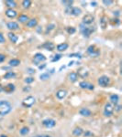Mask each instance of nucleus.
I'll return each instance as SVG.
<instances>
[{"label":"nucleus","instance_id":"3","mask_svg":"<svg viewBox=\"0 0 122 137\" xmlns=\"http://www.w3.org/2000/svg\"><path fill=\"white\" fill-rule=\"evenodd\" d=\"M35 102H36V99H35L33 96H28L27 98H25L24 100H23L22 105L24 107H26V108H29V107H31L34 104Z\"/></svg>","mask_w":122,"mask_h":137},{"label":"nucleus","instance_id":"12","mask_svg":"<svg viewBox=\"0 0 122 137\" xmlns=\"http://www.w3.org/2000/svg\"><path fill=\"white\" fill-rule=\"evenodd\" d=\"M66 95H67V91H65V90H59L56 92V97L58 100H63L65 98Z\"/></svg>","mask_w":122,"mask_h":137},{"label":"nucleus","instance_id":"49","mask_svg":"<svg viewBox=\"0 0 122 137\" xmlns=\"http://www.w3.org/2000/svg\"><path fill=\"white\" fill-rule=\"evenodd\" d=\"M91 5H92V7H96V5H97V3H96V1H92V2H91Z\"/></svg>","mask_w":122,"mask_h":137},{"label":"nucleus","instance_id":"10","mask_svg":"<svg viewBox=\"0 0 122 137\" xmlns=\"http://www.w3.org/2000/svg\"><path fill=\"white\" fill-rule=\"evenodd\" d=\"M95 20V18L90 14H87L83 18V24L84 25H91Z\"/></svg>","mask_w":122,"mask_h":137},{"label":"nucleus","instance_id":"36","mask_svg":"<svg viewBox=\"0 0 122 137\" xmlns=\"http://www.w3.org/2000/svg\"><path fill=\"white\" fill-rule=\"evenodd\" d=\"M62 57H63V56H62V54H56V55H55V56H54V58H53V59H52V62H55V61H58V60H59V59H62Z\"/></svg>","mask_w":122,"mask_h":137},{"label":"nucleus","instance_id":"11","mask_svg":"<svg viewBox=\"0 0 122 137\" xmlns=\"http://www.w3.org/2000/svg\"><path fill=\"white\" fill-rule=\"evenodd\" d=\"M15 89H16L15 85L12 84V83H8L7 85L4 86V90H3V91H5V92L7 93V94H10L15 91Z\"/></svg>","mask_w":122,"mask_h":137},{"label":"nucleus","instance_id":"34","mask_svg":"<svg viewBox=\"0 0 122 137\" xmlns=\"http://www.w3.org/2000/svg\"><path fill=\"white\" fill-rule=\"evenodd\" d=\"M54 28H55V25H54V24H50L48 27H47V29H46L45 33H46V34H48V33H50V31H52Z\"/></svg>","mask_w":122,"mask_h":137},{"label":"nucleus","instance_id":"33","mask_svg":"<svg viewBox=\"0 0 122 137\" xmlns=\"http://www.w3.org/2000/svg\"><path fill=\"white\" fill-rule=\"evenodd\" d=\"M88 85H89V83L85 81H81V82L79 83V86H80V88H82V89H87V88H88Z\"/></svg>","mask_w":122,"mask_h":137},{"label":"nucleus","instance_id":"20","mask_svg":"<svg viewBox=\"0 0 122 137\" xmlns=\"http://www.w3.org/2000/svg\"><path fill=\"white\" fill-rule=\"evenodd\" d=\"M20 64V60L17 59H12L8 61V65L10 67H17Z\"/></svg>","mask_w":122,"mask_h":137},{"label":"nucleus","instance_id":"29","mask_svg":"<svg viewBox=\"0 0 122 137\" xmlns=\"http://www.w3.org/2000/svg\"><path fill=\"white\" fill-rule=\"evenodd\" d=\"M19 133L21 135H27L29 133V128H28V127H23V128L20 129Z\"/></svg>","mask_w":122,"mask_h":137},{"label":"nucleus","instance_id":"44","mask_svg":"<svg viewBox=\"0 0 122 137\" xmlns=\"http://www.w3.org/2000/svg\"><path fill=\"white\" fill-rule=\"evenodd\" d=\"M28 74H34L35 73V70L31 69V68H28Z\"/></svg>","mask_w":122,"mask_h":137},{"label":"nucleus","instance_id":"22","mask_svg":"<svg viewBox=\"0 0 122 137\" xmlns=\"http://www.w3.org/2000/svg\"><path fill=\"white\" fill-rule=\"evenodd\" d=\"M99 23H100L101 28H102L103 29H106V28H107V18H106V17H102L100 21H99Z\"/></svg>","mask_w":122,"mask_h":137},{"label":"nucleus","instance_id":"21","mask_svg":"<svg viewBox=\"0 0 122 137\" xmlns=\"http://www.w3.org/2000/svg\"><path fill=\"white\" fill-rule=\"evenodd\" d=\"M5 4L7 7H9V9H13L14 7H17V3L14 0H7V1L5 2Z\"/></svg>","mask_w":122,"mask_h":137},{"label":"nucleus","instance_id":"41","mask_svg":"<svg viewBox=\"0 0 122 137\" xmlns=\"http://www.w3.org/2000/svg\"><path fill=\"white\" fill-rule=\"evenodd\" d=\"M6 42V39H5V37L3 36L2 33H0V43H5Z\"/></svg>","mask_w":122,"mask_h":137},{"label":"nucleus","instance_id":"7","mask_svg":"<svg viewBox=\"0 0 122 137\" xmlns=\"http://www.w3.org/2000/svg\"><path fill=\"white\" fill-rule=\"evenodd\" d=\"M42 125L46 128H52L56 125V121L53 119H45L42 121Z\"/></svg>","mask_w":122,"mask_h":137},{"label":"nucleus","instance_id":"32","mask_svg":"<svg viewBox=\"0 0 122 137\" xmlns=\"http://www.w3.org/2000/svg\"><path fill=\"white\" fill-rule=\"evenodd\" d=\"M110 23H111L112 25H115V26H118V25H119L120 23V20L118 19V18H112V19H110Z\"/></svg>","mask_w":122,"mask_h":137},{"label":"nucleus","instance_id":"19","mask_svg":"<svg viewBox=\"0 0 122 137\" xmlns=\"http://www.w3.org/2000/svg\"><path fill=\"white\" fill-rule=\"evenodd\" d=\"M68 79H69L70 81L75 82V81H77V79H78V75H77L76 72H71V73L68 75Z\"/></svg>","mask_w":122,"mask_h":137},{"label":"nucleus","instance_id":"18","mask_svg":"<svg viewBox=\"0 0 122 137\" xmlns=\"http://www.w3.org/2000/svg\"><path fill=\"white\" fill-rule=\"evenodd\" d=\"M118 101H119V97H118V94H112L110 95V102L112 104L116 105L118 103Z\"/></svg>","mask_w":122,"mask_h":137},{"label":"nucleus","instance_id":"43","mask_svg":"<svg viewBox=\"0 0 122 137\" xmlns=\"http://www.w3.org/2000/svg\"><path fill=\"white\" fill-rule=\"evenodd\" d=\"M5 59H6V56H5L4 54H1V53H0V63L3 62Z\"/></svg>","mask_w":122,"mask_h":137},{"label":"nucleus","instance_id":"4","mask_svg":"<svg viewBox=\"0 0 122 137\" xmlns=\"http://www.w3.org/2000/svg\"><path fill=\"white\" fill-rule=\"evenodd\" d=\"M65 12L67 14H70V15L72 16H79L81 13H82V10H81L79 7H66L65 9Z\"/></svg>","mask_w":122,"mask_h":137},{"label":"nucleus","instance_id":"13","mask_svg":"<svg viewBox=\"0 0 122 137\" xmlns=\"http://www.w3.org/2000/svg\"><path fill=\"white\" fill-rule=\"evenodd\" d=\"M42 47L43 48H45L46 50H50V51H52V50L55 48V45L52 43V42H50V41L45 42V43H44L43 45L42 46Z\"/></svg>","mask_w":122,"mask_h":137},{"label":"nucleus","instance_id":"26","mask_svg":"<svg viewBox=\"0 0 122 137\" xmlns=\"http://www.w3.org/2000/svg\"><path fill=\"white\" fill-rule=\"evenodd\" d=\"M16 77V73L14 71H7V73L4 75V79L6 80H9V79H13Z\"/></svg>","mask_w":122,"mask_h":137},{"label":"nucleus","instance_id":"51","mask_svg":"<svg viewBox=\"0 0 122 137\" xmlns=\"http://www.w3.org/2000/svg\"><path fill=\"white\" fill-rule=\"evenodd\" d=\"M73 64H74V61H71V62H69V64H68V66H69V67H71V66L73 65Z\"/></svg>","mask_w":122,"mask_h":137},{"label":"nucleus","instance_id":"42","mask_svg":"<svg viewBox=\"0 0 122 137\" xmlns=\"http://www.w3.org/2000/svg\"><path fill=\"white\" fill-rule=\"evenodd\" d=\"M120 110H121V105L116 104L115 105V111H120Z\"/></svg>","mask_w":122,"mask_h":137},{"label":"nucleus","instance_id":"48","mask_svg":"<svg viewBox=\"0 0 122 137\" xmlns=\"http://www.w3.org/2000/svg\"><path fill=\"white\" fill-rule=\"evenodd\" d=\"M114 15L117 16V17H118V16L120 15V12L119 11H114Z\"/></svg>","mask_w":122,"mask_h":137},{"label":"nucleus","instance_id":"6","mask_svg":"<svg viewBox=\"0 0 122 137\" xmlns=\"http://www.w3.org/2000/svg\"><path fill=\"white\" fill-rule=\"evenodd\" d=\"M113 111H114V107L112 106L111 103H107V104L105 105V108H104V115L106 117H110L112 116L113 114Z\"/></svg>","mask_w":122,"mask_h":137},{"label":"nucleus","instance_id":"16","mask_svg":"<svg viewBox=\"0 0 122 137\" xmlns=\"http://www.w3.org/2000/svg\"><path fill=\"white\" fill-rule=\"evenodd\" d=\"M6 15H7V18H14L17 17V11L14 10V9H7V11H6Z\"/></svg>","mask_w":122,"mask_h":137},{"label":"nucleus","instance_id":"37","mask_svg":"<svg viewBox=\"0 0 122 137\" xmlns=\"http://www.w3.org/2000/svg\"><path fill=\"white\" fill-rule=\"evenodd\" d=\"M24 81L26 83H28V84H30V83H32L33 81H34V78H32V77H28V78L25 79Z\"/></svg>","mask_w":122,"mask_h":137},{"label":"nucleus","instance_id":"1","mask_svg":"<svg viewBox=\"0 0 122 137\" xmlns=\"http://www.w3.org/2000/svg\"><path fill=\"white\" fill-rule=\"evenodd\" d=\"M11 111H12V105L8 101H0V116L7 115Z\"/></svg>","mask_w":122,"mask_h":137},{"label":"nucleus","instance_id":"50","mask_svg":"<svg viewBox=\"0 0 122 137\" xmlns=\"http://www.w3.org/2000/svg\"><path fill=\"white\" fill-rule=\"evenodd\" d=\"M3 90H4V86L0 84V92H1V91H3Z\"/></svg>","mask_w":122,"mask_h":137},{"label":"nucleus","instance_id":"27","mask_svg":"<svg viewBox=\"0 0 122 137\" xmlns=\"http://www.w3.org/2000/svg\"><path fill=\"white\" fill-rule=\"evenodd\" d=\"M28 20H29V18H28V17L27 15H20L18 17V21L20 23H27Z\"/></svg>","mask_w":122,"mask_h":137},{"label":"nucleus","instance_id":"38","mask_svg":"<svg viewBox=\"0 0 122 137\" xmlns=\"http://www.w3.org/2000/svg\"><path fill=\"white\" fill-rule=\"evenodd\" d=\"M67 32L69 33V34H74V33H75V31H76V29L74 28H73V27H69V28H67Z\"/></svg>","mask_w":122,"mask_h":137},{"label":"nucleus","instance_id":"46","mask_svg":"<svg viewBox=\"0 0 122 137\" xmlns=\"http://www.w3.org/2000/svg\"><path fill=\"white\" fill-rule=\"evenodd\" d=\"M46 67V64H42V65H39V70H43L44 68Z\"/></svg>","mask_w":122,"mask_h":137},{"label":"nucleus","instance_id":"17","mask_svg":"<svg viewBox=\"0 0 122 137\" xmlns=\"http://www.w3.org/2000/svg\"><path fill=\"white\" fill-rule=\"evenodd\" d=\"M38 25V20L36 18H32V19H29L28 22H27V27L28 28H35V27Z\"/></svg>","mask_w":122,"mask_h":137},{"label":"nucleus","instance_id":"8","mask_svg":"<svg viewBox=\"0 0 122 137\" xmlns=\"http://www.w3.org/2000/svg\"><path fill=\"white\" fill-rule=\"evenodd\" d=\"M44 60H46V57L42 53H36L33 57V61L36 63V65H39V63Z\"/></svg>","mask_w":122,"mask_h":137},{"label":"nucleus","instance_id":"28","mask_svg":"<svg viewBox=\"0 0 122 137\" xmlns=\"http://www.w3.org/2000/svg\"><path fill=\"white\" fill-rule=\"evenodd\" d=\"M30 6H31L30 0H24V1H22V7H23V8H25V9L29 8Z\"/></svg>","mask_w":122,"mask_h":137},{"label":"nucleus","instance_id":"45","mask_svg":"<svg viewBox=\"0 0 122 137\" xmlns=\"http://www.w3.org/2000/svg\"><path fill=\"white\" fill-rule=\"evenodd\" d=\"M95 89V86L93 84H91V83H89V85H88V88H87V90H90V91H93V90Z\"/></svg>","mask_w":122,"mask_h":137},{"label":"nucleus","instance_id":"52","mask_svg":"<svg viewBox=\"0 0 122 137\" xmlns=\"http://www.w3.org/2000/svg\"><path fill=\"white\" fill-rule=\"evenodd\" d=\"M0 137H7V135H4V134H2V135H0Z\"/></svg>","mask_w":122,"mask_h":137},{"label":"nucleus","instance_id":"14","mask_svg":"<svg viewBox=\"0 0 122 137\" xmlns=\"http://www.w3.org/2000/svg\"><path fill=\"white\" fill-rule=\"evenodd\" d=\"M7 28L11 31L17 30V29H18V24H17V22H14V21L8 22L7 24Z\"/></svg>","mask_w":122,"mask_h":137},{"label":"nucleus","instance_id":"47","mask_svg":"<svg viewBox=\"0 0 122 137\" xmlns=\"http://www.w3.org/2000/svg\"><path fill=\"white\" fill-rule=\"evenodd\" d=\"M30 91V87H24L23 88V91Z\"/></svg>","mask_w":122,"mask_h":137},{"label":"nucleus","instance_id":"24","mask_svg":"<svg viewBox=\"0 0 122 137\" xmlns=\"http://www.w3.org/2000/svg\"><path fill=\"white\" fill-rule=\"evenodd\" d=\"M7 36H8V39H10V40L13 42V43H16V42L17 41V39H18L17 36L16 35L15 33H13V32H9L8 34H7Z\"/></svg>","mask_w":122,"mask_h":137},{"label":"nucleus","instance_id":"25","mask_svg":"<svg viewBox=\"0 0 122 137\" xmlns=\"http://www.w3.org/2000/svg\"><path fill=\"white\" fill-rule=\"evenodd\" d=\"M83 133H84V131L81 127H76V128L73 131V134H74V136H80V135L83 134Z\"/></svg>","mask_w":122,"mask_h":137},{"label":"nucleus","instance_id":"30","mask_svg":"<svg viewBox=\"0 0 122 137\" xmlns=\"http://www.w3.org/2000/svg\"><path fill=\"white\" fill-rule=\"evenodd\" d=\"M50 74L48 73V72H45V73H42L40 74V76H39V79L42 80V81H46V80H48L50 78Z\"/></svg>","mask_w":122,"mask_h":137},{"label":"nucleus","instance_id":"9","mask_svg":"<svg viewBox=\"0 0 122 137\" xmlns=\"http://www.w3.org/2000/svg\"><path fill=\"white\" fill-rule=\"evenodd\" d=\"M87 53H88L89 55H91V56H93V57H96V56L99 55V53L100 52H99V50L96 48V46L91 45L87 48Z\"/></svg>","mask_w":122,"mask_h":137},{"label":"nucleus","instance_id":"31","mask_svg":"<svg viewBox=\"0 0 122 137\" xmlns=\"http://www.w3.org/2000/svg\"><path fill=\"white\" fill-rule=\"evenodd\" d=\"M73 3H74V1H71V0H69V1H67V0H63V1H62V4L66 7H72Z\"/></svg>","mask_w":122,"mask_h":137},{"label":"nucleus","instance_id":"23","mask_svg":"<svg viewBox=\"0 0 122 137\" xmlns=\"http://www.w3.org/2000/svg\"><path fill=\"white\" fill-rule=\"evenodd\" d=\"M68 44L67 43H62V44H59V45L57 46L56 48L58 51H64V50H66L68 48Z\"/></svg>","mask_w":122,"mask_h":137},{"label":"nucleus","instance_id":"5","mask_svg":"<svg viewBox=\"0 0 122 137\" xmlns=\"http://www.w3.org/2000/svg\"><path fill=\"white\" fill-rule=\"evenodd\" d=\"M97 82L99 84V86H101V87H107L110 84V79L107 76H105L104 75V76H101L98 78Z\"/></svg>","mask_w":122,"mask_h":137},{"label":"nucleus","instance_id":"39","mask_svg":"<svg viewBox=\"0 0 122 137\" xmlns=\"http://www.w3.org/2000/svg\"><path fill=\"white\" fill-rule=\"evenodd\" d=\"M69 57L71 58H79V59H81L82 58V55L80 54V53H72V54H70Z\"/></svg>","mask_w":122,"mask_h":137},{"label":"nucleus","instance_id":"40","mask_svg":"<svg viewBox=\"0 0 122 137\" xmlns=\"http://www.w3.org/2000/svg\"><path fill=\"white\" fill-rule=\"evenodd\" d=\"M84 135H85V137H92V136H94V134H93L91 132H89V131L85 132V133H84Z\"/></svg>","mask_w":122,"mask_h":137},{"label":"nucleus","instance_id":"15","mask_svg":"<svg viewBox=\"0 0 122 137\" xmlns=\"http://www.w3.org/2000/svg\"><path fill=\"white\" fill-rule=\"evenodd\" d=\"M79 113H80L82 116H85V117H89L91 116L92 113L89 109H87V108H82V109L79 111Z\"/></svg>","mask_w":122,"mask_h":137},{"label":"nucleus","instance_id":"35","mask_svg":"<svg viewBox=\"0 0 122 137\" xmlns=\"http://www.w3.org/2000/svg\"><path fill=\"white\" fill-rule=\"evenodd\" d=\"M114 3L113 0H103V4L105 5V6H111L112 4Z\"/></svg>","mask_w":122,"mask_h":137},{"label":"nucleus","instance_id":"2","mask_svg":"<svg viewBox=\"0 0 122 137\" xmlns=\"http://www.w3.org/2000/svg\"><path fill=\"white\" fill-rule=\"evenodd\" d=\"M95 28L93 27H85L84 24L81 25V32L85 38H89L91 34L94 32Z\"/></svg>","mask_w":122,"mask_h":137}]
</instances>
